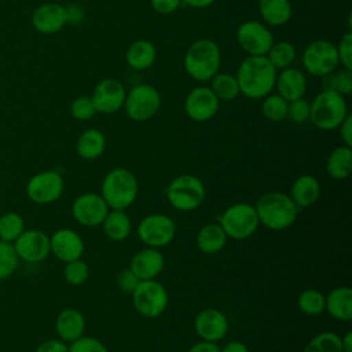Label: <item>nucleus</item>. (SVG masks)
I'll use <instances>...</instances> for the list:
<instances>
[{
    "label": "nucleus",
    "mask_w": 352,
    "mask_h": 352,
    "mask_svg": "<svg viewBox=\"0 0 352 352\" xmlns=\"http://www.w3.org/2000/svg\"><path fill=\"white\" fill-rule=\"evenodd\" d=\"M276 74V69L265 55L246 56L241 62L235 76L239 94L249 99H261L270 95L275 88Z\"/></svg>",
    "instance_id": "f257e3e1"
},
{
    "label": "nucleus",
    "mask_w": 352,
    "mask_h": 352,
    "mask_svg": "<svg viewBox=\"0 0 352 352\" xmlns=\"http://www.w3.org/2000/svg\"><path fill=\"white\" fill-rule=\"evenodd\" d=\"M254 209L258 223L272 231H282L290 227L298 214V208L292 198L280 191H270L261 195Z\"/></svg>",
    "instance_id": "f03ea898"
},
{
    "label": "nucleus",
    "mask_w": 352,
    "mask_h": 352,
    "mask_svg": "<svg viewBox=\"0 0 352 352\" xmlns=\"http://www.w3.org/2000/svg\"><path fill=\"white\" fill-rule=\"evenodd\" d=\"M220 62L221 55L219 45L210 38H199L187 48L183 66L192 80L206 82L219 73Z\"/></svg>",
    "instance_id": "7ed1b4c3"
},
{
    "label": "nucleus",
    "mask_w": 352,
    "mask_h": 352,
    "mask_svg": "<svg viewBox=\"0 0 352 352\" xmlns=\"http://www.w3.org/2000/svg\"><path fill=\"white\" fill-rule=\"evenodd\" d=\"M138 192V179L126 168H114L109 170L100 186V195L109 209L125 210L135 202Z\"/></svg>",
    "instance_id": "20e7f679"
},
{
    "label": "nucleus",
    "mask_w": 352,
    "mask_h": 352,
    "mask_svg": "<svg viewBox=\"0 0 352 352\" xmlns=\"http://www.w3.org/2000/svg\"><path fill=\"white\" fill-rule=\"evenodd\" d=\"M344 96L336 91L323 89L309 103V121L322 131H333L348 116Z\"/></svg>",
    "instance_id": "39448f33"
},
{
    "label": "nucleus",
    "mask_w": 352,
    "mask_h": 352,
    "mask_svg": "<svg viewBox=\"0 0 352 352\" xmlns=\"http://www.w3.org/2000/svg\"><path fill=\"white\" fill-rule=\"evenodd\" d=\"M165 195L173 209L192 212L204 204L206 190L199 177L194 175H179L169 182Z\"/></svg>",
    "instance_id": "423d86ee"
},
{
    "label": "nucleus",
    "mask_w": 352,
    "mask_h": 352,
    "mask_svg": "<svg viewBox=\"0 0 352 352\" xmlns=\"http://www.w3.org/2000/svg\"><path fill=\"white\" fill-rule=\"evenodd\" d=\"M219 224L224 230L227 238L243 241L256 232L260 223L254 205L249 202H236L220 214Z\"/></svg>",
    "instance_id": "0eeeda50"
},
{
    "label": "nucleus",
    "mask_w": 352,
    "mask_h": 352,
    "mask_svg": "<svg viewBox=\"0 0 352 352\" xmlns=\"http://www.w3.org/2000/svg\"><path fill=\"white\" fill-rule=\"evenodd\" d=\"M131 296L135 311L147 319L158 318L168 307V292L155 279L140 280Z\"/></svg>",
    "instance_id": "6e6552de"
},
{
    "label": "nucleus",
    "mask_w": 352,
    "mask_h": 352,
    "mask_svg": "<svg viewBox=\"0 0 352 352\" xmlns=\"http://www.w3.org/2000/svg\"><path fill=\"white\" fill-rule=\"evenodd\" d=\"M126 116L136 122L153 118L161 107V95L150 84H138L126 95L124 106Z\"/></svg>",
    "instance_id": "1a4fd4ad"
},
{
    "label": "nucleus",
    "mask_w": 352,
    "mask_h": 352,
    "mask_svg": "<svg viewBox=\"0 0 352 352\" xmlns=\"http://www.w3.org/2000/svg\"><path fill=\"white\" fill-rule=\"evenodd\" d=\"M304 69L315 76L324 77L333 73L338 63L337 47L329 40H315L309 43L301 56Z\"/></svg>",
    "instance_id": "9d476101"
},
{
    "label": "nucleus",
    "mask_w": 352,
    "mask_h": 352,
    "mask_svg": "<svg viewBox=\"0 0 352 352\" xmlns=\"http://www.w3.org/2000/svg\"><path fill=\"white\" fill-rule=\"evenodd\" d=\"M136 234L140 242L148 248H164L169 245L176 235L175 221L162 213H151L144 216L138 227Z\"/></svg>",
    "instance_id": "9b49d317"
},
{
    "label": "nucleus",
    "mask_w": 352,
    "mask_h": 352,
    "mask_svg": "<svg viewBox=\"0 0 352 352\" xmlns=\"http://www.w3.org/2000/svg\"><path fill=\"white\" fill-rule=\"evenodd\" d=\"M63 177L58 170L45 169L34 173L26 183L28 198L38 205L58 201L63 192Z\"/></svg>",
    "instance_id": "f8f14e48"
},
{
    "label": "nucleus",
    "mask_w": 352,
    "mask_h": 352,
    "mask_svg": "<svg viewBox=\"0 0 352 352\" xmlns=\"http://www.w3.org/2000/svg\"><path fill=\"white\" fill-rule=\"evenodd\" d=\"M236 41L248 55L254 56L267 55L275 43L271 30L258 21H246L239 25L236 29Z\"/></svg>",
    "instance_id": "ddd939ff"
},
{
    "label": "nucleus",
    "mask_w": 352,
    "mask_h": 352,
    "mask_svg": "<svg viewBox=\"0 0 352 352\" xmlns=\"http://www.w3.org/2000/svg\"><path fill=\"white\" fill-rule=\"evenodd\" d=\"M14 250L19 260L30 264L44 261L50 250V236L41 230H23L22 234L12 242Z\"/></svg>",
    "instance_id": "4468645a"
},
{
    "label": "nucleus",
    "mask_w": 352,
    "mask_h": 352,
    "mask_svg": "<svg viewBox=\"0 0 352 352\" xmlns=\"http://www.w3.org/2000/svg\"><path fill=\"white\" fill-rule=\"evenodd\" d=\"M109 206L96 192H82L72 204L73 219L84 227H98L109 212Z\"/></svg>",
    "instance_id": "2eb2a0df"
},
{
    "label": "nucleus",
    "mask_w": 352,
    "mask_h": 352,
    "mask_svg": "<svg viewBox=\"0 0 352 352\" xmlns=\"http://www.w3.org/2000/svg\"><path fill=\"white\" fill-rule=\"evenodd\" d=\"M125 95V88L120 80L106 77L95 85L91 99L96 113L114 114L124 106Z\"/></svg>",
    "instance_id": "dca6fc26"
},
{
    "label": "nucleus",
    "mask_w": 352,
    "mask_h": 352,
    "mask_svg": "<svg viewBox=\"0 0 352 352\" xmlns=\"http://www.w3.org/2000/svg\"><path fill=\"white\" fill-rule=\"evenodd\" d=\"M220 100L212 89L205 85L192 88L184 99V111L188 118L197 122H205L214 117L219 110Z\"/></svg>",
    "instance_id": "f3484780"
},
{
    "label": "nucleus",
    "mask_w": 352,
    "mask_h": 352,
    "mask_svg": "<svg viewBox=\"0 0 352 352\" xmlns=\"http://www.w3.org/2000/svg\"><path fill=\"white\" fill-rule=\"evenodd\" d=\"M194 330L202 341L217 342L223 340L228 331V319L220 309L205 308L197 314Z\"/></svg>",
    "instance_id": "a211bd4d"
},
{
    "label": "nucleus",
    "mask_w": 352,
    "mask_h": 352,
    "mask_svg": "<svg viewBox=\"0 0 352 352\" xmlns=\"http://www.w3.org/2000/svg\"><path fill=\"white\" fill-rule=\"evenodd\" d=\"M84 249L82 238L72 228H59L50 236V250L62 263L81 258Z\"/></svg>",
    "instance_id": "6ab92c4d"
},
{
    "label": "nucleus",
    "mask_w": 352,
    "mask_h": 352,
    "mask_svg": "<svg viewBox=\"0 0 352 352\" xmlns=\"http://www.w3.org/2000/svg\"><path fill=\"white\" fill-rule=\"evenodd\" d=\"M33 28L43 34H54L67 25L66 8L59 3H44L32 14Z\"/></svg>",
    "instance_id": "aec40b11"
},
{
    "label": "nucleus",
    "mask_w": 352,
    "mask_h": 352,
    "mask_svg": "<svg viewBox=\"0 0 352 352\" xmlns=\"http://www.w3.org/2000/svg\"><path fill=\"white\" fill-rule=\"evenodd\" d=\"M165 260L162 253L155 248H144L136 252L131 260L129 268L139 280L155 279L164 270Z\"/></svg>",
    "instance_id": "412c9836"
},
{
    "label": "nucleus",
    "mask_w": 352,
    "mask_h": 352,
    "mask_svg": "<svg viewBox=\"0 0 352 352\" xmlns=\"http://www.w3.org/2000/svg\"><path fill=\"white\" fill-rule=\"evenodd\" d=\"M275 87L278 89V95H280L286 102H292L304 96L307 91V78L302 72L289 66L276 74Z\"/></svg>",
    "instance_id": "4be33fe9"
},
{
    "label": "nucleus",
    "mask_w": 352,
    "mask_h": 352,
    "mask_svg": "<svg viewBox=\"0 0 352 352\" xmlns=\"http://www.w3.org/2000/svg\"><path fill=\"white\" fill-rule=\"evenodd\" d=\"M55 331L65 342H73L85 331V318L76 308L62 309L55 319Z\"/></svg>",
    "instance_id": "5701e85b"
},
{
    "label": "nucleus",
    "mask_w": 352,
    "mask_h": 352,
    "mask_svg": "<svg viewBox=\"0 0 352 352\" xmlns=\"http://www.w3.org/2000/svg\"><path fill=\"white\" fill-rule=\"evenodd\" d=\"M324 311L337 320L348 322L352 319V289L337 286L324 296Z\"/></svg>",
    "instance_id": "b1692460"
},
{
    "label": "nucleus",
    "mask_w": 352,
    "mask_h": 352,
    "mask_svg": "<svg viewBox=\"0 0 352 352\" xmlns=\"http://www.w3.org/2000/svg\"><path fill=\"white\" fill-rule=\"evenodd\" d=\"M320 186L319 182L311 175L298 176L290 187V198L300 208H309L319 199Z\"/></svg>",
    "instance_id": "393cba45"
},
{
    "label": "nucleus",
    "mask_w": 352,
    "mask_h": 352,
    "mask_svg": "<svg viewBox=\"0 0 352 352\" xmlns=\"http://www.w3.org/2000/svg\"><path fill=\"white\" fill-rule=\"evenodd\" d=\"M157 51L150 40L139 38L129 44L125 52V60L135 70H146L155 62Z\"/></svg>",
    "instance_id": "a878e982"
},
{
    "label": "nucleus",
    "mask_w": 352,
    "mask_h": 352,
    "mask_svg": "<svg viewBox=\"0 0 352 352\" xmlns=\"http://www.w3.org/2000/svg\"><path fill=\"white\" fill-rule=\"evenodd\" d=\"M106 148L104 135L95 128H88L80 133L76 142V153L87 161L99 158Z\"/></svg>",
    "instance_id": "bb28decb"
},
{
    "label": "nucleus",
    "mask_w": 352,
    "mask_h": 352,
    "mask_svg": "<svg viewBox=\"0 0 352 352\" xmlns=\"http://www.w3.org/2000/svg\"><path fill=\"white\" fill-rule=\"evenodd\" d=\"M227 239L228 238L219 223H208L199 228L195 242L202 253L216 254L223 250Z\"/></svg>",
    "instance_id": "cd10ccee"
},
{
    "label": "nucleus",
    "mask_w": 352,
    "mask_h": 352,
    "mask_svg": "<svg viewBox=\"0 0 352 352\" xmlns=\"http://www.w3.org/2000/svg\"><path fill=\"white\" fill-rule=\"evenodd\" d=\"M104 235L114 242H121L126 239L132 230V223L125 210L110 209L103 219L102 224Z\"/></svg>",
    "instance_id": "c85d7f7f"
},
{
    "label": "nucleus",
    "mask_w": 352,
    "mask_h": 352,
    "mask_svg": "<svg viewBox=\"0 0 352 352\" xmlns=\"http://www.w3.org/2000/svg\"><path fill=\"white\" fill-rule=\"evenodd\" d=\"M326 172L336 180H345L352 173V147L345 144L333 148L326 161Z\"/></svg>",
    "instance_id": "c756f323"
},
{
    "label": "nucleus",
    "mask_w": 352,
    "mask_h": 352,
    "mask_svg": "<svg viewBox=\"0 0 352 352\" xmlns=\"http://www.w3.org/2000/svg\"><path fill=\"white\" fill-rule=\"evenodd\" d=\"M258 12L267 25L282 26L292 18V4L289 0H258Z\"/></svg>",
    "instance_id": "7c9ffc66"
},
{
    "label": "nucleus",
    "mask_w": 352,
    "mask_h": 352,
    "mask_svg": "<svg viewBox=\"0 0 352 352\" xmlns=\"http://www.w3.org/2000/svg\"><path fill=\"white\" fill-rule=\"evenodd\" d=\"M210 89L219 100H232L239 95L236 77L230 73H216L210 78Z\"/></svg>",
    "instance_id": "2f4dec72"
},
{
    "label": "nucleus",
    "mask_w": 352,
    "mask_h": 352,
    "mask_svg": "<svg viewBox=\"0 0 352 352\" xmlns=\"http://www.w3.org/2000/svg\"><path fill=\"white\" fill-rule=\"evenodd\" d=\"M265 56L276 70H282L292 66V63L294 62L296 48L289 41H278L271 45Z\"/></svg>",
    "instance_id": "473e14b6"
},
{
    "label": "nucleus",
    "mask_w": 352,
    "mask_h": 352,
    "mask_svg": "<svg viewBox=\"0 0 352 352\" xmlns=\"http://www.w3.org/2000/svg\"><path fill=\"white\" fill-rule=\"evenodd\" d=\"M298 309L308 316H318L324 311V294L316 289H305L297 297Z\"/></svg>",
    "instance_id": "72a5a7b5"
},
{
    "label": "nucleus",
    "mask_w": 352,
    "mask_h": 352,
    "mask_svg": "<svg viewBox=\"0 0 352 352\" xmlns=\"http://www.w3.org/2000/svg\"><path fill=\"white\" fill-rule=\"evenodd\" d=\"M302 352H342L341 337L334 331H322L308 341Z\"/></svg>",
    "instance_id": "f704fd0d"
},
{
    "label": "nucleus",
    "mask_w": 352,
    "mask_h": 352,
    "mask_svg": "<svg viewBox=\"0 0 352 352\" xmlns=\"http://www.w3.org/2000/svg\"><path fill=\"white\" fill-rule=\"evenodd\" d=\"M25 230V221L16 212H6L0 216V241L12 243Z\"/></svg>",
    "instance_id": "c9c22d12"
},
{
    "label": "nucleus",
    "mask_w": 352,
    "mask_h": 352,
    "mask_svg": "<svg viewBox=\"0 0 352 352\" xmlns=\"http://www.w3.org/2000/svg\"><path fill=\"white\" fill-rule=\"evenodd\" d=\"M263 99L261 113L267 120L278 122L287 117V102L280 95H267Z\"/></svg>",
    "instance_id": "e433bc0d"
},
{
    "label": "nucleus",
    "mask_w": 352,
    "mask_h": 352,
    "mask_svg": "<svg viewBox=\"0 0 352 352\" xmlns=\"http://www.w3.org/2000/svg\"><path fill=\"white\" fill-rule=\"evenodd\" d=\"M323 89H330L346 96L352 92V70L341 69L336 74L330 73L324 76Z\"/></svg>",
    "instance_id": "4c0bfd02"
},
{
    "label": "nucleus",
    "mask_w": 352,
    "mask_h": 352,
    "mask_svg": "<svg viewBox=\"0 0 352 352\" xmlns=\"http://www.w3.org/2000/svg\"><path fill=\"white\" fill-rule=\"evenodd\" d=\"M88 276H89V268L84 260L76 258V260L65 263L63 278L69 285L80 286V285L85 283Z\"/></svg>",
    "instance_id": "58836bf2"
},
{
    "label": "nucleus",
    "mask_w": 352,
    "mask_h": 352,
    "mask_svg": "<svg viewBox=\"0 0 352 352\" xmlns=\"http://www.w3.org/2000/svg\"><path fill=\"white\" fill-rule=\"evenodd\" d=\"M18 256L12 243L0 241V280L11 276L18 267Z\"/></svg>",
    "instance_id": "ea45409f"
},
{
    "label": "nucleus",
    "mask_w": 352,
    "mask_h": 352,
    "mask_svg": "<svg viewBox=\"0 0 352 352\" xmlns=\"http://www.w3.org/2000/svg\"><path fill=\"white\" fill-rule=\"evenodd\" d=\"M70 114L73 118H76L78 121L91 120L96 114V110H95L91 96L82 95V96L76 98L70 104Z\"/></svg>",
    "instance_id": "a19ab883"
},
{
    "label": "nucleus",
    "mask_w": 352,
    "mask_h": 352,
    "mask_svg": "<svg viewBox=\"0 0 352 352\" xmlns=\"http://www.w3.org/2000/svg\"><path fill=\"white\" fill-rule=\"evenodd\" d=\"M67 352H109V351L100 340L89 336H81L80 338H77L76 341L67 345Z\"/></svg>",
    "instance_id": "79ce46f5"
},
{
    "label": "nucleus",
    "mask_w": 352,
    "mask_h": 352,
    "mask_svg": "<svg viewBox=\"0 0 352 352\" xmlns=\"http://www.w3.org/2000/svg\"><path fill=\"white\" fill-rule=\"evenodd\" d=\"M287 117L296 124H304L309 120V103L304 98L287 102Z\"/></svg>",
    "instance_id": "37998d69"
},
{
    "label": "nucleus",
    "mask_w": 352,
    "mask_h": 352,
    "mask_svg": "<svg viewBox=\"0 0 352 352\" xmlns=\"http://www.w3.org/2000/svg\"><path fill=\"white\" fill-rule=\"evenodd\" d=\"M337 47V55H338V63H341L342 69L352 70V33L348 30L342 38L340 40Z\"/></svg>",
    "instance_id": "c03bdc74"
},
{
    "label": "nucleus",
    "mask_w": 352,
    "mask_h": 352,
    "mask_svg": "<svg viewBox=\"0 0 352 352\" xmlns=\"http://www.w3.org/2000/svg\"><path fill=\"white\" fill-rule=\"evenodd\" d=\"M139 278L131 271V268H125L122 270L118 275H117V279H116V283H117V287L120 292L125 293V294H132V292L135 290V287L138 286L139 283Z\"/></svg>",
    "instance_id": "a18cd8bd"
},
{
    "label": "nucleus",
    "mask_w": 352,
    "mask_h": 352,
    "mask_svg": "<svg viewBox=\"0 0 352 352\" xmlns=\"http://www.w3.org/2000/svg\"><path fill=\"white\" fill-rule=\"evenodd\" d=\"M150 4L155 12L168 15L179 10V7L182 6V0H150Z\"/></svg>",
    "instance_id": "49530a36"
},
{
    "label": "nucleus",
    "mask_w": 352,
    "mask_h": 352,
    "mask_svg": "<svg viewBox=\"0 0 352 352\" xmlns=\"http://www.w3.org/2000/svg\"><path fill=\"white\" fill-rule=\"evenodd\" d=\"M36 352H67V342L60 338H48L37 345Z\"/></svg>",
    "instance_id": "de8ad7c7"
},
{
    "label": "nucleus",
    "mask_w": 352,
    "mask_h": 352,
    "mask_svg": "<svg viewBox=\"0 0 352 352\" xmlns=\"http://www.w3.org/2000/svg\"><path fill=\"white\" fill-rule=\"evenodd\" d=\"M66 8V19L67 23L70 25H78L84 21L85 16V11L82 8V6L77 4V3H72L69 6L65 7Z\"/></svg>",
    "instance_id": "09e8293b"
},
{
    "label": "nucleus",
    "mask_w": 352,
    "mask_h": 352,
    "mask_svg": "<svg viewBox=\"0 0 352 352\" xmlns=\"http://www.w3.org/2000/svg\"><path fill=\"white\" fill-rule=\"evenodd\" d=\"M340 136L345 146L352 147V116L348 114L340 124Z\"/></svg>",
    "instance_id": "8fccbe9b"
},
{
    "label": "nucleus",
    "mask_w": 352,
    "mask_h": 352,
    "mask_svg": "<svg viewBox=\"0 0 352 352\" xmlns=\"http://www.w3.org/2000/svg\"><path fill=\"white\" fill-rule=\"evenodd\" d=\"M187 352H220V346H217L216 342L209 341H198L194 345L188 348Z\"/></svg>",
    "instance_id": "3c124183"
},
{
    "label": "nucleus",
    "mask_w": 352,
    "mask_h": 352,
    "mask_svg": "<svg viewBox=\"0 0 352 352\" xmlns=\"http://www.w3.org/2000/svg\"><path fill=\"white\" fill-rule=\"evenodd\" d=\"M220 352H249L242 341H230L220 348Z\"/></svg>",
    "instance_id": "603ef678"
},
{
    "label": "nucleus",
    "mask_w": 352,
    "mask_h": 352,
    "mask_svg": "<svg viewBox=\"0 0 352 352\" xmlns=\"http://www.w3.org/2000/svg\"><path fill=\"white\" fill-rule=\"evenodd\" d=\"M182 3L194 8H206L214 3V0H182Z\"/></svg>",
    "instance_id": "864d4df0"
},
{
    "label": "nucleus",
    "mask_w": 352,
    "mask_h": 352,
    "mask_svg": "<svg viewBox=\"0 0 352 352\" xmlns=\"http://www.w3.org/2000/svg\"><path fill=\"white\" fill-rule=\"evenodd\" d=\"M341 348H342V352H352V331L351 330H348L341 337Z\"/></svg>",
    "instance_id": "5fc2aeb1"
}]
</instances>
